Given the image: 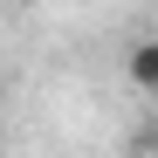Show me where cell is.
<instances>
[{
	"mask_svg": "<svg viewBox=\"0 0 158 158\" xmlns=\"http://www.w3.org/2000/svg\"><path fill=\"white\" fill-rule=\"evenodd\" d=\"M124 76L138 89H158V41H138V48H131V55H124Z\"/></svg>",
	"mask_w": 158,
	"mask_h": 158,
	"instance_id": "obj_1",
	"label": "cell"
}]
</instances>
